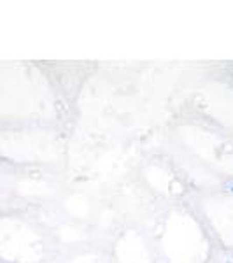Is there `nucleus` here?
Returning <instances> with one entry per match:
<instances>
[]
</instances>
